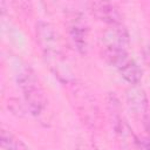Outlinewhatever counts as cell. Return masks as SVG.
Masks as SVG:
<instances>
[{"instance_id":"6da1fadb","label":"cell","mask_w":150,"mask_h":150,"mask_svg":"<svg viewBox=\"0 0 150 150\" xmlns=\"http://www.w3.org/2000/svg\"><path fill=\"white\" fill-rule=\"evenodd\" d=\"M36 39L49 67L60 79L66 81L69 77V68L64 66L63 43L60 34L50 23L40 21L36 25Z\"/></svg>"},{"instance_id":"7a4b0ae2","label":"cell","mask_w":150,"mask_h":150,"mask_svg":"<svg viewBox=\"0 0 150 150\" xmlns=\"http://www.w3.org/2000/svg\"><path fill=\"white\" fill-rule=\"evenodd\" d=\"M15 76L30 114L34 116L42 114L46 108L47 98L34 70L28 66H23L18 70Z\"/></svg>"},{"instance_id":"3957f363","label":"cell","mask_w":150,"mask_h":150,"mask_svg":"<svg viewBox=\"0 0 150 150\" xmlns=\"http://www.w3.org/2000/svg\"><path fill=\"white\" fill-rule=\"evenodd\" d=\"M103 56L118 74L131 86H138L142 80V69L124 48H103Z\"/></svg>"},{"instance_id":"277c9868","label":"cell","mask_w":150,"mask_h":150,"mask_svg":"<svg viewBox=\"0 0 150 150\" xmlns=\"http://www.w3.org/2000/svg\"><path fill=\"white\" fill-rule=\"evenodd\" d=\"M127 101L132 114L142 121L144 129L150 132V109L145 91L139 86H131L127 91Z\"/></svg>"},{"instance_id":"5b68a950","label":"cell","mask_w":150,"mask_h":150,"mask_svg":"<svg viewBox=\"0 0 150 150\" xmlns=\"http://www.w3.org/2000/svg\"><path fill=\"white\" fill-rule=\"evenodd\" d=\"M68 32L75 48L81 54H86L89 47V26L81 13H74L69 18Z\"/></svg>"},{"instance_id":"8992f818","label":"cell","mask_w":150,"mask_h":150,"mask_svg":"<svg viewBox=\"0 0 150 150\" xmlns=\"http://www.w3.org/2000/svg\"><path fill=\"white\" fill-rule=\"evenodd\" d=\"M90 11L95 18H97L100 21H102L109 26L122 25V21H123L122 14L115 4L103 2V1L91 2L90 4Z\"/></svg>"},{"instance_id":"52a82bcc","label":"cell","mask_w":150,"mask_h":150,"mask_svg":"<svg viewBox=\"0 0 150 150\" xmlns=\"http://www.w3.org/2000/svg\"><path fill=\"white\" fill-rule=\"evenodd\" d=\"M103 48H124L128 49L130 40L127 28L122 25L109 26L103 34Z\"/></svg>"},{"instance_id":"ba28073f","label":"cell","mask_w":150,"mask_h":150,"mask_svg":"<svg viewBox=\"0 0 150 150\" xmlns=\"http://www.w3.org/2000/svg\"><path fill=\"white\" fill-rule=\"evenodd\" d=\"M0 143L4 150H29V148L20 138H18L14 134L5 129L1 130Z\"/></svg>"},{"instance_id":"9c48e42d","label":"cell","mask_w":150,"mask_h":150,"mask_svg":"<svg viewBox=\"0 0 150 150\" xmlns=\"http://www.w3.org/2000/svg\"><path fill=\"white\" fill-rule=\"evenodd\" d=\"M82 150H100V149H97V148H95L93 145H89V146H84Z\"/></svg>"}]
</instances>
